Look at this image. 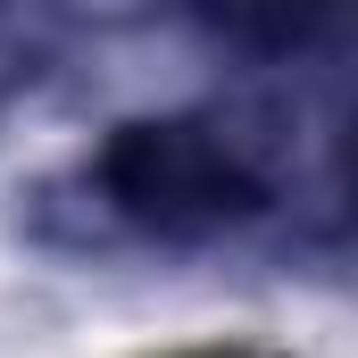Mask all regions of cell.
Wrapping results in <instances>:
<instances>
[{"label":"cell","instance_id":"1","mask_svg":"<svg viewBox=\"0 0 358 358\" xmlns=\"http://www.w3.org/2000/svg\"><path fill=\"white\" fill-rule=\"evenodd\" d=\"M92 176H100V200H108L125 225H142V234H159V242H208V234H234V225H250V217L267 208L259 167H250L225 134H208V125H192V117L117 125Z\"/></svg>","mask_w":358,"mask_h":358}]
</instances>
